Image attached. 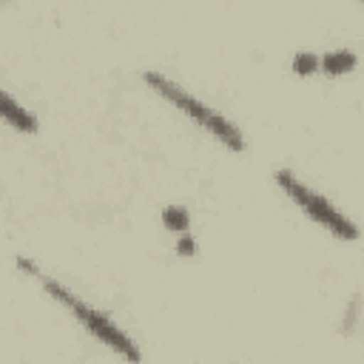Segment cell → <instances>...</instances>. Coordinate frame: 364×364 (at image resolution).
Here are the masks:
<instances>
[{"label":"cell","instance_id":"277c9868","mask_svg":"<svg viewBox=\"0 0 364 364\" xmlns=\"http://www.w3.org/2000/svg\"><path fill=\"white\" fill-rule=\"evenodd\" d=\"M0 119H6L11 128H17V131H23V134H37V128H40V122H37V117L31 114V111H26L14 97H9L3 88H0Z\"/></svg>","mask_w":364,"mask_h":364},{"label":"cell","instance_id":"ba28073f","mask_svg":"<svg viewBox=\"0 0 364 364\" xmlns=\"http://www.w3.org/2000/svg\"><path fill=\"white\" fill-rule=\"evenodd\" d=\"M176 250H179V256H193V253H196V242L188 236V230L179 236V242H176Z\"/></svg>","mask_w":364,"mask_h":364},{"label":"cell","instance_id":"5b68a950","mask_svg":"<svg viewBox=\"0 0 364 364\" xmlns=\"http://www.w3.org/2000/svg\"><path fill=\"white\" fill-rule=\"evenodd\" d=\"M355 63H358V57H355L353 51H347V48H336V51H327V54L318 60V68H321L324 74H330V77H338V74L353 71Z\"/></svg>","mask_w":364,"mask_h":364},{"label":"cell","instance_id":"9c48e42d","mask_svg":"<svg viewBox=\"0 0 364 364\" xmlns=\"http://www.w3.org/2000/svg\"><path fill=\"white\" fill-rule=\"evenodd\" d=\"M355 318H358V296L353 299V304H350V310H347V324H344V333H350V330H353Z\"/></svg>","mask_w":364,"mask_h":364},{"label":"cell","instance_id":"52a82bcc","mask_svg":"<svg viewBox=\"0 0 364 364\" xmlns=\"http://www.w3.org/2000/svg\"><path fill=\"white\" fill-rule=\"evenodd\" d=\"M293 71H296V74H301V77H307V74L318 71V57H316V54H310V51L296 54V57H293Z\"/></svg>","mask_w":364,"mask_h":364},{"label":"cell","instance_id":"6da1fadb","mask_svg":"<svg viewBox=\"0 0 364 364\" xmlns=\"http://www.w3.org/2000/svg\"><path fill=\"white\" fill-rule=\"evenodd\" d=\"M17 267L20 270H28L43 287H46V293L51 296V299H57L60 304H65L71 313H74V318L94 336V338H100L102 344H108L111 350H117V353H122L128 361H139L142 358V353L136 350V344L114 324V318H108L105 313H100V310H94V307H88L85 301H80L68 287H63L57 279H51V276H46V273H40L28 259H23V256H17Z\"/></svg>","mask_w":364,"mask_h":364},{"label":"cell","instance_id":"3957f363","mask_svg":"<svg viewBox=\"0 0 364 364\" xmlns=\"http://www.w3.org/2000/svg\"><path fill=\"white\" fill-rule=\"evenodd\" d=\"M276 182H279V188L313 219V222H318L321 228H327L333 236H338V239H344V242H355L358 239V228H355V222H350L338 208H333L321 193H316V191H310L304 182H299L290 171H279L276 173Z\"/></svg>","mask_w":364,"mask_h":364},{"label":"cell","instance_id":"7a4b0ae2","mask_svg":"<svg viewBox=\"0 0 364 364\" xmlns=\"http://www.w3.org/2000/svg\"><path fill=\"white\" fill-rule=\"evenodd\" d=\"M142 80L159 94V97H165L171 105H176L185 117H191L196 125H202L210 136H216L225 148H230V151H245V136H242V131L225 117V114H219V111H213V108H208L205 102H199L191 91H185L182 85H176V82H171L165 74H159V71H145L142 74Z\"/></svg>","mask_w":364,"mask_h":364},{"label":"cell","instance_id":"8992f818","mask_svg":"<svg viewBox=\"0 0 364 364\" xmlns=\"http://www.w3.org/2000/svg\"><path fill=\"white\" fill-rule=\"evenodd\" d=\"M162 222H165V228H168V230L185 233V230H188V225H191V216H188V210H185V208L171 205V208H165V210H162Z\"/></svg>","mask_w":364,"mask_h":364}]
</instances>
